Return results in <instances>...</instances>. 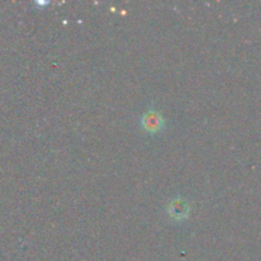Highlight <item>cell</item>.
Returning a JSON list of instances; mask_svg holds the SVG:
<instances>
[{"mask_svg":"<svg viewBox=\"0 0 261 261\" xmlns=\"http://www.w3.org/2000/svg\"><path fill=\"white\" fill-rule=\"evenodd\" d=\"M161 122H162V120H161L160 115H157L155 112H149V114H147L144 116V120H143V124H144L145 129L150 130V132H154V130L160 129L161 127Z\"/></svg>","mask_w":261,"mask_h":261,"instance_id":"1","label":"cell"}]
</instances>
